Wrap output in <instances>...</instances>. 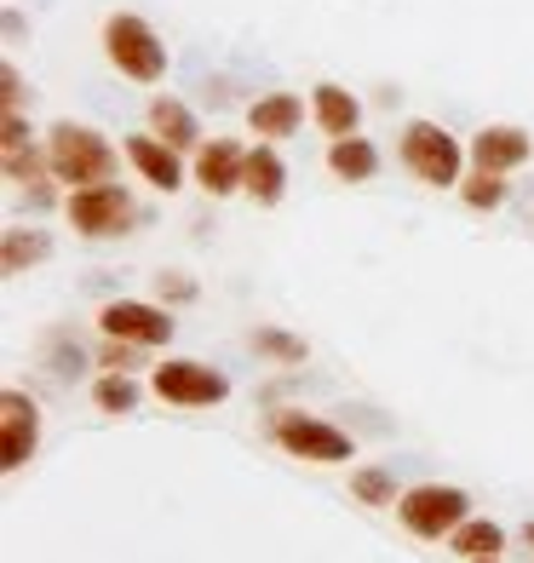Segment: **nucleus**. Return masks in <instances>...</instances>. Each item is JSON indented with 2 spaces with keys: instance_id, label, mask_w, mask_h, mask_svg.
Listing matches in <instances>:
<instances>
[{
  "instance_id": "obj_1",
  "label": "nucleus",
  "mask_w": 534,
  "mask_h": 563,
  "mask_svg": "<svg viewBox=\"0 0 534 563\" xmlns=\"http://www.w3.org/2000/svg\"><path fill=\"white\" fill-rule=\"evenodd\" d=\"M46 156H53V178L58 185H110L115 178V150L104 133H92V126H75V121H58L53 133H46Z\"/></svg>"
},
{
  "instance_id": "obj_2",
  "label": "nucleus",
  "mask_w": 534,
  "mask_h": 563,
  "mask_svg": "<svg viewBox=\"0 0 534 563\" xmlns=\"http://www.w3.org/2000/svg\"><path fill=\"white\" fill-rule=\"evenodd\" d=\"M104 53H110V64L126 75V81H162V69H167V46L133 12H115L104 23Z\"/></svg>"
},
{
  "instance_id": "obj_3",
  "label": "nucleus",
  "mask_w": 534,
  "mask_h": 563,
  "mask_svg": "<svg viewBox=\"0 0 534 563\" xmlns=\"http://www.w3.org/2000/svg\"><path fill=\"white\" fill-rule=\"evenodd\" d=\"M402 167L420 185H460V144L437 121H409L402 126Z\"/></svg>"
},
{
  "instance_id": "obj_4",
  "label": "nucleus",
  "mask_w": 534,
  "mask_h": 563,
  "mask_svg": "<svg viewBox=\"0 0 534 563\" xmlns=\"http://www.w3.org/2000/svg\"><path fill=\"white\" fill-rule=\"evenodd\" d=\"M466 495L460 489H443V483H425V489H409L397 500V518L409 523L420 541H443V534H454L466 523Z\"/></svg>"
},
{
  "instance_id": "obj_5",
  "label": "nucleus",
  "mask_w": 534,
  "mask_h": 563,
  "mask_svg": "<svg viewBox=\"0 0 534 563\" xmlns=\"http://www.w3.org/2000/svg\"><path fill=\"white\" fill-rule=\"evenodd\" d=\"M69 224L81 236H121L133 224V201H126L121 185H87V190H69Z\"/></svg>"
},
{
  "instance_id": "obj_6",
  "label": "nucleus",
  "mask_w": 534,
  "mask_h": 563,
  "mask_svg": "<svg viewBox=\"0 0 534 563\" xmlns=\"http://www.w3.org/2000/svg\"><path fill=\"white\" fill-rule=\"evenodd\" d=\"M276 443L299 460H316V466H340L351 460V438L327 420H311V415H276Z\"/></svg>"
},
{
  "instance_id": "obj_7",
  "label": "nucleus",
  "mask_w": 534,
  "mask_h": 563,
  "mask_svg": "<svg viewBox=\"0 0 534 563\" xmlns=\"http://www.w3.org/2000/svg\"><path fill=\"white\" fill-rule=\"evenodd\" d=\"M149 386H156V397L185 402V408H208V402H224V397H231V379L213 374V368H201V363H185V356L162 363L156 374H149Z\"/></svg>"
},
{
  "instance_id": "obj_8",
  "label": "nucleus",
  "mask_w": 534,
  "mask_h": 563,
  "mask_svg": "<svg viewBox=\"0 0 534 563\" xmlns=\"http://www.w3.org/2000/svg\"><path fill=\"white\" fill-rule=\"evenodd\" d=\"M98 328L110 340H126V345H167L173 340V317L162 305H144V299H115L98 311Z\"/></svg>"
},
{
  "instance_id": "obj_9",
  "label": "nucleus",
  "mask_w": 534,
  "mask_h": 563,
  "mask_svg": "<svg viewBox=\"0 0 534 563\" xmlns=\"http://www.w3.org/2000/svg\"><path fill=\"white\" fill-rule=\"evenodd\" d=\"M0 408H7V415H0V426H7V431H0V466L18 472L23 460L35 454V443H41V420H35V402L23 391H7Z\"/></svg>"
},
{
  "instance_id": "obj_10",
  "label": "nucleus",
  "mask_w": 534,
  "mask_h": 563,
  "mask_svg": "<svg viewBox=\"0 0 534 563\" xmlns=\"http://www.w3.org/2000/svg\"><path fill=\"white\" fill-rule=\"evenodd\" d=\"M242 173H247V150L231 144V139H213L196 150V185L208 196H231L242 190Z\"/></svg>"
},
{
  "instance_id": "obj_11",
  "label": "nucleus",
  "mask_w": 534,
  "mask_h": 563,
  "mask_svg": "<svg viewBox=\"0 0 534 563\" xmlns=\"http://www.w3.org/2000/svg\"><path fill=\"white\" fill-rule=\"evenodd\" d=\"M126 162H133L144 173V185H156V190H178L185 185V167H178V150L162 144L156 133H138V139H126Z\"/></svg>"
},
{
  "instance_id": "obj_12",
  "label": "nucleus",
  "mask_w": 534,
  "mask_h": 563,
  "mask_svg": "<svg viewBox=\"0 0 534 563\" xmlns=\"http://www.w3.org/2000/svg\"><path fill=\"white\" fill-rule=\"evenodd\" d=\"M471 162L489 167V173H512L529 162V133L523 126H482L471 139Z\"/></svg>"
},
{
  "instance_id": "obj_13",
  "label": "nucleus",
  "mask_w": 534,
  "mask_h": 563,
  "mask_svg": "<svg viewBox=\"0 0 534 563\" xmlns=\"http://www.w3.org/2000/svg\"><path fill=\"white\" fill-rule=\"evenodd\" d=\"M311 115H316V126H322L327 139H351V133H356V121H363V104H356L345 87L322 81V87L311 92Z\"/></svg>"
},
{
  "instance_id": "obj_14",
  "label": "nucleus",
  "mask_w": 534,
  "mask_h": 563,
  "mask_svg": "<svg viewBox=\"0 0 534 563\" xmlns=\"http://www.w3.org/2000/svg\"><path fill=\"white\" fill-rule=\"evenodd\" d=\"M242 190H247L253 201H265V208H276V201H282V190H288V167H282V156H276L270 144L247 150V173H242Z\"/></svg>"
},
{
  "instance_id": "obj_15",
  "label": "nucleus",
  "mask_w": 534,
  "mask_h": 563,
  "mask_svg": "<svg viewBox=\"0 0 534 563\" xmlns=\"http://www.w3.org/2000/svg\"><path fill=\"white\" fill-rule=\"evenodd\" d=\"M299 121H304V104H299L293 92H270V98H259V104L247 110V126L259 139H293Z\"/></svg>"
},
{
  "instance_id": "obj_16",
  "label": "nucleus",
  "mask_w": 534,
  "mask_h": 563,
  "mask_svg": "<svg viewBox=\"0 0 534 563\" xmlns=\"http://www.w3.org/2000/svg\"><path fill=\"white\" fill-rule=\"evenodd\" d=\"M149 133H156L162 144H173V150H201V126L178 98H156V104H149Z\"/></svg>"
},
{
  "instance_id": "obj_17",
  "label": "nucleus",
  "mask_w": 534,
  "mask_h": 563,
  "mask_svg": "<svg viewBox=\"0 0 534 563\" xmlns=\"http://www.w3.org/2000/svg\"><path fill=\"white\" fill-rule=\"evenodd\" d=\"M327 167H334L345 185H363V178L379 173V150L368 139H356V133L351 139H334V144H327Z\"/></svg>"
},
{
  "instance_id": "obj_18",
  "label": "nucleus",
  "mask_w": 534,
  "mask_h": 563,
  "mask_svg": "<svg viewBox=\"0 0 534 563\" xmlns=\"http://www.w3.org/2000/svg\"><path fill=\"white\" fill-rule=\"evenodd\" d=\"M448 541H454V552H460L466 563H477V558H500L505 529H500V523H489V518H466L460 529L448 534Z\"/></svg>"
},
{
  "instance_id": "obj_19",
  "label": "nucleus",
  "mask_w": 534,
  "mask_h": 563,
  "mask_svg": "<svg viewBox=\"0 0 534 563\" xmlns=\"http://www.w3.org/2000/svg\"><path fill=\"white\" fill-rule=\"evenodd\" d=\"M53 242L41 230H7V276H23V265H41Z\"/></svg>"
},
{
  "instance_id": "obj_20",
  "label": "nucleus",
  "mask_w": 534,
  "mask_h": 563,
  "mask_svg": "<svg viewBox=\"0 0 534 563\" xmlns=\"http://www.w3.org/2000/svg\"><path fill=\"white\" fill-rule=\"evenodd\" d=\"M46 173H53V156H41V150H30V144H7V178L12 185H35L41 190Z\"/></svg>"
},
{
  "instance_id": "obj_21",
  "label": "nucleus",
  "mask_w": 534,
  "mask_h": 563,
  "mask_svg": "<svg viewBox=\"0 0 534 563\" xmlns=\"http://www.w3.org/2000/svg\"><path fill=\"white\" fill-rule=\"evenodd\" d=\"M460 196H466V208H500V201H505V173H489V167H477L471 178H460Z\"/></svg>"
},
{
  "instance_id": "obj_22",
  "label": "nucleus",
  "mask_w": 534,
  "mask_h": 563,
  "mask_svg": "<svg viewBox=\"0 0 534 563\" xmlns=\"http://www.w3.org/2000/svg\"><path fill=\"white\" fill-rule=\"evenodd\" d=\"M92 402L104 408V415H133V408H138V386L126 374H104L92 386Z\"/></svg>"
},
{
  "instance_id": "obj_23",
  "label": "nucleus",
  "mask_w": 534,
  "mask_h": 563,
  "mask_svg": "<svg viewBox=\"0 0 534 563\" xmlns=\"http://www.w3.org/2000/svg\"><path fill=\"white\" fill-rule=\"evenodd\" d=\"M253 351L276 356V363H304V340L282 334V328H259V334H253Z\"/></svg>"
},
{
  "instance_id": "obj_24",
  "label": "nucleus",
  "mask_w": 534,
  "mask_h": 563,
  "mask_svg": "<svg viewBox=\"0 0 534 563\" xmlns=\"http://www.w3.org/2000/svg\"><path fill=\"white\" fill-rule=\"evenodd\" d=\"M351 489L363 495L368 506H397V483H391L386 472H374V466H368V472H356V477H351Z\"/></svg>"
},
{
  "instance_id": "obj_25",
  "label": "nucleus",
  "mask_w": 534,
  "mask_h": 563,
  "mask_svg": "<svg viewBox=\"0 0 534 563\" xmlns=\"http://www.w3.org/2000/svg\"><path fill=\"white\" fill-rule=\"evenodd\" d=\"M126 363H133V345H126V340H110V345H104V368L121 374Z\"/></svg>"
},
{
  "instance_id": "obj_26",
  "label": "nucleus",
  "mask_w": 534,
  "mask_h": 563,
  "mask_svg": "<svg viewBox=\"0 0 534 563\" xmlns=\"http://www.w3.org/2000/svg\"><path fill=\"white\" fill-rule=\"evenodd\" d=\"M0 144H30V133H23V115L7 110V126H0Z\"/></svg>"
},
{
  "instance_id": "obj_27",
  "label": "nucleus",
  "mask_w": 534,
  "mask_h": 563,
  "mask_svg": "<svg viewBox=\"0 0 534 563\" xmlns=\"http://www.w3.org/2000/svg\"><path fill=\"white\" fill-rule=\"evenodd\" d=\"M156 288H162L167 299H190V294H196L190 282H185V276H156Z\"/></svg>"
},
{
  "instance_id": "obj_28",
  "label": "nucleus",
  "mask_w": 534,
  "mask_h": 563,
  "mask_svg": "<svg viewBox=\"0 0 534 563\" xmlns=\"http://www.w3.org/2000/svg\"><path fill=\"white\" fill-rule=\"evenodd\" d=\"M0 87H7V110H18V98H23V81H18V69H12V64L0 69Z\"/></svg>"
},
{
  "instance_id": "obj_29",
  "label": "nucleus",
  "mask_w": 534,
  "mask_h": 563,
  "mask_svg": "<svg viewBox=\"0 0 534 563\" xmlns=\"http://www.w3.org/2000/svg\"><path fill=\"white\" fill-rule=\"evenodd\" d=\"M529 547H534V523H529Z\"/></svg>"
},
{
  "instance_id": "obj_30",
  "label": "nucleus",
  "mask_w": 534,
  "mask_h": 563,
  "mask_svg": "<svg viewBox=\"0 0 534 563\" xmlns=\"http://www.w3.org/2000/svg\"><path fill=\"white\" fill-rule=\"evenodd\" d=\"M477 563H500V558H477Z\"/></svg>"
}]
</instances>
